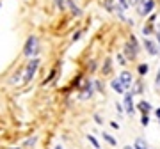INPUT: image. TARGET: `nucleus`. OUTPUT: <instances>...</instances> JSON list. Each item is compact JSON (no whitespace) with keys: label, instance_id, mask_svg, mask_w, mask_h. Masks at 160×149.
Listing matches in <instances>:
<instances>
[{"label":"nucleus","instance_id":"nucleus-1","mask_svg":"<svg viewBox=\"0 0 160 149\" xmlns=\"http://www.w3.org/2000/svg\"><path fill=\"white\" fill-rule=\"evenodd\" d=\"M153 9H155V0H141L139 7H137V12L141 16H148Z\"/></svg>","mask_w":160,"mask_h":149},{"label":"nucleus","instance_id":"nucleus-2","mask_svg":"<svg viewBox=\"0 0 160 149\" xmlns=\"http://www.w3.org/2000/svg\"><path fill=\"white\" fill-rule=\"evenodd\" d=\"M126 50V55H128V57L130 59H135V55H137V52H139V46H137V39H135V37H133V36H132V39H130V43H128V45L125 46Z\"/></svg>","mask_w":160,"mask_h":149},{"label":"nucleus","instance_id":"nucleus-3","mask_svg":"<svg viewBox=\"0 0 160 149\" xmlns=\"http://www.w3.org/2000/svg\"><path fill=\"white\" fill-rule=\"evenodd\" d=\"M110 87H112V89H114L118 94H123V92L126 91V87L123 85V82L119 80V76H118V78H114V80L110 82Z\"/></svg>","mask_w":160,"mask_h":149},{"label":"nucleus","instance_id":"nucleus-4","mask_svg":"<svg viewBox=\"0 0 160 149\" xmlns=\"http://www.w3.org/2000/svg\"><path fill=\"white\" fill-rule=\"evenodd\" d=\"M123 105H125V112L126 114H133V101H132V94L128 92V94H125V101H123Z\"/></svg>","mask_w":160,"mask_h":149},{"label":"nucleus","instance_id":"nucleus-5","mask_svg":"<svg viewBox=\"0 0 160 149\" xmlns=\"http://www.w3.org/2000/svg\"><path fill=\"white\" fill-rule=\"evenodd\" d=\"M119 80L123 82V85H125L126 89H130L132 87V74L128 73V71H123V73L119 74Z\"/></svg>","mask_w":160,"mask_h":149},{"label":"nucleus","instance_id":"nucleus-6","mask_svg":"<svg viewBox=\"0 0 160 149\" xmlns=\"http://www.w3.org/2000/svg\"><path fill=\"white\" fill-rule=\"evenodd\" d=\"M144 48L148 50L149 55H157L158 53V50H157V46H155V43H151L149 39H144Z\"/></svg>","mask_w":160,"mask_h":149},{"label":"nucleus","instance_id":"nucleus-7","mask_svg":"<svg viewBox=\"0 0 160 149\" xmlns=\"http://www.w3.org/2000/svg\"><path fill=\"white\" fill-rule=\"evenodd\" d=\"M139 108H141L142 114H148L149 110H151V105H149L148 101H141V103H139Z\"/></svg>","mask_w":160,"mask_h":149},{"label":"nucleus","instance_id":"nucleus-8","mask_svg":"<svg viewBox=\"0 0 160 149\" xmlns=\"http://www.w3.org/2000/svg\"><path fill=\"white\" fill-rule=\"evenodd\" d=\"M135 147H137V149H144V147H148V142H144L142 138H137V140H135Z\"/></svg>","mask_w":160,"mask_h":149},{"label":"nucleus","instance_id":"nucleus-9","mask_svg":"<svg viewBox=\"0 0 160 149\" xmlns=\"http://www.w3.org/2000/svg\"><path fill=\"white\" fill-rule=\"evenodd\" d=\"M112 2H114V0H105V4H103V7H105L107 11H114V6H112Z\"/></svg>","mask_w":160,"mask_h":149},{"label":"nucleus","instance_id":"nucleus-10","mask_svg":"<svg viewBox=\"0 0 160 149\" xmlns=\"http://www.w3.org/2000/svg\"><path fill=\"white\" fill-rule=\"evenodd\" d=\"M148 64H141V66H139V74H146L148 73Z\"/></svg>","mask_w":160,"mask_h":149},{"label":"nucleus","instance_id":"nucleus-11","mask_svg":"<svg viewBox=\"0 0 160 149\" xmlns=\"http://www.w3.org/2000/svg\"><path fill=\"white\" fill-rule=\"evenodd\" d=\"M87 138H89V142L92 144V146H94V147H100V144H98V140L94 137H92V135H87Z\"/></svg>","mask_w":160,"mask_h":149},{"label":"nucleus","instance_id":"nucleus-12","mask_svg":"<svg viewBox=\"0 0 160 149\" xmlns=\"http://www.w3.org/2000/svg\"><path fill=\"white\" fill-rule=\"evenodd\" d=\"M141 123H142V126H148V124H149V117H148V114H144L142 117H141Z\"/></svg>","mask_w":160,"mask_h":149},{"label":"nucleus","instance_id":"nucleus-13","mask_svg":"<svg viewBox=\"0 0 160 149\" xmlns=\"http://www.w3.org/2000/svg\"><path fill=\"white\" fill-rule=\"evenodd\" d=\"M103 138H105V140H107V142H109V144H112V146H114V144H116V140H114V138H112V137H110V135H107V133H103Z\"/></svg>","mask_w":160,"mask_h":149},{"label":"nucleus","instance_id":"nucleus-14","mask_svg":"<svg viewBox=\"0 0 160 149\" xmlns=\"http://www.w3.org/2000/svg\"><path fill=\"white\" fill-rule=\"evenodd\" d=\"M119 7H121V9H128L130 6H128V2H126V0H119Z\"/></svg>","mask_w":160,"mask_h":149},{"label":"nucleus","instance_id":"nucleus-15","mask_svg":"<svg viewBox=\"0 0 160 149\" xmlns=\"http://www.w3.org/2000/svg\"><path fill=\"white\" fill-rule=\"evenodd\" d=\"M118 62H119L121 64V66H125V57H123V55H121V53H119V55H118Z\"/></svg>","mask_w":160,"mask_h":149},{"label":"nucleus","instance_id":"nucleus-16","mask_svg":"<svg viewBox=\"0 0 160 149\" xmlns=\"http://www.w3.org/2000/svg\"><path fill=\"white\" fill-rule=\"evenodd\" d=\"M105 73H109L110 71V60H105V69H103Z\"/></svg>","mask_w":160,"mask_h":149},{"label":"nucleus","instance_id":"nucleus-17","mask_svg":"<svg viewBox=\"0 0 160 149\" xmlns=\"http://www.w3.org/2000/svg\"><path fill=\"white\" fill-rule=\"evenodd\" d=\"M149 32H151V27H144V29H142V34H144V37H146V36H148Z\"/></svg>","mask_w":160,"mask_h":149},{"label":"nucleus","instance_id":"nucleus-18","mask_svg":"<svg viewBox=\"0 0 160 149\" xmlns=\"http://www.w3.org/2000/svg\"><path fill=\"white\" fill-rule=\"evenodd\" d=\"M133 92H137V94H139V92H142V85H141V82L135 85V91H133Z\"/></svg>","mask_w":160,"mask_h":149},{"label":"nucleus","instance_id":"nucleus-19","mask_svg":"<svg viewBox=\"0 0 160 149\" xmlns=\"http://www.w3.org/2000/svg\"><path fill=\"white\" fill-rule=\"evenodd\" d=\"M155 84H157V87H160V69H158V73H157V78H155Z\"/></svg>","mask_w":160,"mask_h":149},{"label":"nucleus","instance_id":"nucleus-20","mask_svg":"<svg viewBox=\"0 0 160 149\" xmlns=\"http://www.w3.org/2000/svg\"><path fill=\"white\" fill-rule=\"evenodd\" d=\"M96 89H98V91H100V92H103V85H102V84H100V82H96Z\"/></svg>","mask_w":160,"mask_h":149},{"label":"nucleus","instance_id":"nucleus-21","mask_svg":"<svg viewBox=\"0 0 160 149\" xmlns=\"http://www.w3.org/2000/svg\"><path fill=\"white\" fill-rule=\"evenodd\" d=\"M155 114H157V117L160 119V108H157V110H155Z\"/></svg>","mask_w":160,"mask_h":149},{"label":"nucleus","instance_id":"nucleus-22","mask_svg":"<svg viewBox=\"0 0 160 149\" xmlns=\"http://www.w3.org/2000/svg\"><path fill=\"white\" fill-rule=\"evenodd\" d=\"M137 2H141V0H130V4H137Z\"/></svg>","mask_w":160,"mask_h":149},{"label":"nucleus","instance_id":"nucleus-23","mask_svg":"<svg viewBox=\"0 0 160 149\" xmlns=\"http://www.w3.org/2000/svg\"><path fill=\"white\" fill-rule=\"evenodd\" d=\"M157 39H158V45H160V32L157 34Z\"/></svg>","mask_w":160,"mask_h":149},{"label":"nucleus","instance_id":"nucleus-24","mask_svg":"<svg viewBox=\"0 0 160 149\" xmlns=\"http://www.w3.org/2000/svg\"><path fill=\"white\" fill-rule=\"evenodd\" d=\"M158 123H160V119H158Z\"/></svg>","mask_w":160,"mask_h":149}]
</instances>
